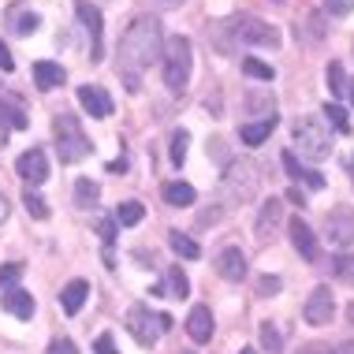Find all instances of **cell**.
<instances>
[{
    "mask_svg": "<svg viewBox=\"0 0 354 354\" xmlns=\"http://www.w3.org/2000/svg\"><path fill=\"white\" fill-rule=\"evenodd\" d=\"M160 53H165V26L153 15L131 19L116 49V71L131 93L142 90V75L153 68V60H160Z\"/></svg>",
    "mask_w": 354,
    "mask_h": 354,
    "instance_id": "cell-1",
    "label": "cell"
},
{
    "mask_svg": "<svg viewBox=\"0 0 354 354\" xmlns=\"http://www.w3.org/2000/svg\"><path fill=\"white\" fill-rule=\"evenodd\" d=\"M165 86L171 93H183V86L190 82V71H194V45H190V37L176 34L165 41Z\"/></svg>",
    "mask_w": 354,
    "mask_h": 354,
    "instance_id": "cell-2",
    "label": "cell"
},
{
    "mask_svg": "<svg viewBox=\"0 0 354 354\" xmlns=\"http://www.w3.org/2000/svg\"><path fill=\"white\" fill-rule=\"evenodd\" d=\"M53 135H56V153H60L64 165H79V160L90 157V138L79 127V120L68 116V112L53 120Z\"/></svg>",
    "mask_w": 354,
    "mask_h": 354,
    "instance_id": "cell-3",
    "label": "cell"
},
{
    "mask_svg": "<svg viewBox=\"0 0 354 354\" xmlns=\"http://www.w3.org/2000/svg\"><path fill=\"white\" fill-rule=\"evenodd\" d=\"M257 187H261V171H257L254 160H232L224 168V190L232 202H254L257 198Z\"/></svg>",
    "mask_w": 354,
    "mask_h": 354,
    "instance_id": "cell-4",
    "label": "cell"
},
{
    "mask_svg": "<svg viewBox=\"0 0 354 354\" xmlns=\"http://www.w3.org/2000/svg\"><path fill=\"white\" fill-rule=\"evenodd\" d=\"M295 146L302 149V160H328L332 157V142H328V131H324L321 120H299L295 123Z\"/></svg>",
    "mask_w": 354,
    "mask_h": 354,
    "instance_id": "cell-5",
    "label": "cell"
},
{
    "mask_svg": "<svg viewBox=\"0 0 354 354\" xmlns=\"http://www.w3.org/2000/svg\"><path fill=\"white\" fill-rule=\"evenodd\" d=\"M232 26H235L239 45H261V49H276L280 45V30L257 15H239V19H232Z\"/></svg>",
    "mask_w": 354,
    "mask_h": 354,
    "instance_id": "cell-6",
    "label": "cell"
},
{
    "mask_svg": "<svg viewBox=\"0 0 354 354\" xmlns=\"http://www.w3.org/2000/svg\"><path fill=\"white\" fill-rule=\"evenodd\" d=\"M153 324H160V317H153L149 313V306H131V313H127V332L135 336V343H142V347H153L157 343V336L165 328H153Z\"/></svg>",
    "mask_w": 354,
    "mask_h": 354,
    "instance_id": "cell-7",
    "label": "cell"
},
{
    "mask_svg": "<svg viewBox=\"0 0 354 354\" xmlns=\"http://www.w3.org/2000/svg\"><path fill=\"white\" fill-rule=\"evenodd\" d=\"M324 235H328L332 246H354V209L336 205L328 216H324Z\"/></svg>",
    "mask_w": 354,
    "mask_h": 354,
    "instance_id": "cell-8",
    "label": "cell"
},
{
    "mask_svg": "<svg viewBox=\"0 0 354 354\" xmlns=\"http://www.w3.org/2000/svg\"><path fill=\"white\" fill-rule=\"evenodd\" d=\"M302 317L310 324H332V317H336V299H332V287H313V295L306 299L302 306Z\"/></svg>",
    "mask_w": 354,
    "mask_h": 354,
    "instance_id": "cell-9",
    "label": "cell"
},
{
    "mask_svg": "<svg viewBox=\"0 0 354 354\" xmlns=\"http://www.w3.org/2000/svg\"><path fill=\"white\" fill-rule=\"evenodd\" d=\"M75 12H79V19L86 23V30H90V56L93 64L101 60V30H104V15L97 4H90V0H75Z\"/></svg>",
    "mask_w": 354,
    "mask_h": 354,
    "instance_id": "cell-10",
    "label": "cell"
},
{
    "mask_svg": "<svg viewBox=\"0 0 354 354\" xmlns=\"http://www.w3.org/2000/svg\"><path fill=\"white\" fill-rule=\"evenodd\" d=\"M246 254L239 250V246H227V250H220L216 254V272H220V280H227V283H239V280H246Z\"/></svg>",
    "mask_w": 354,
    "mask_h": 354,
    "instance_id": "cell-11",
    "label": "cell"
},
{
    "mask_svg": "<svg viewBox=\"0 0 354 354\" xmlns=\"http://www.w3.org/2000/svg\"><path fill=\"white\" fill-rule=\"evenodd\" d=\"M79 104H82L86 112H90L93 120L112 116V97H109V90H101V86H93V82L79 86Z\"/></svg>",
    "mask_w": 354,
    "mask_h": 354,
    "instance_id": "cell-12",
    "label": "cell"
},
{
    "mask_svg": "<svg viewBox=\"0 0 354 354\" xmlns=\"http://www.w3.org/2000/svg\"><path fill=\"white\" fill-rule=\"evenodd\" d=\"M15 168H19V176H23L30 187H41L45 179H49V160H45L41 149H26L23 157H19Z\"/></svg>",
    "mask_w": 354,
    "mask_h": 354,
    "instance_id": "cell-13",
    "label": "cell"
},
{
    "mask_svg": "<svg viewBox=\"0 0 354 354\" xmlns=\"http://www.w3.org/2000/svg\"><path fill=\"white\" fill-rule=\"evenodd\" d=\"M287 232H291V246L306 257V261H317V239H313L310 224H306L302 216H291V220H287Z\"/></svg>",
    "mask_w": 354,
    "mask_h": 354,
    "instance_id": "cell-14",
    "label": "cell"
},
{
    "mask_svg": "<svg viewBox=\"0 0 354 354\" xmlns=\"http://www.w3.org/2000/svg\"><path fill=\"white\" fill-rule=\"evenodd\" d=\"M280 224H283V202H280V198H269V202L257 209L254 232H257V239H269Z\"/></svg>",
    "mask_w": 354,
    "mask_h": 354,
    "instance_id": "cell-15",
    "label": "cell"
},
{
    "mask_svg": "<svg viewBox=\"0 0 354 354\" xmlns=\"http://www.w3.org/2000/svg\"><path fill=\"white\" fill-rule=\"evenodd\" d=\"M187 336L194 343H209V339H213V313H209V306H194V310H190Z\"/></svg>",
    "mask_w": 354,
    "mask_h": 354,
    "instance_id": "cell-16",
    "label": "cell"
},
{
    "mask_svg": "<svg viewBox=\"0 0 354 354\" xmlns=\"http://www.w3.org/2000/svg\"><path fill=\"white\" fill-rule=\"evenodd\" d=\"M0 302H4V310L12 313V317H19V321L34 317V295H30V291H23V287H8Z\"/></svg>",
    "mask_w": 354,
    "mask_h": 354,
    "instance_id": "cell-17",
    "label": "cell"
},
{
    "mask_svg": "<svg viewBox=\"0 0 354 354\" xmlns=\"http://www.w3.org/2000/svg\"><path fill=\"white\" fill-rule=\"evenodd\" d=\"M276 123H280V120H276V112H272V116L254 120V123H243V127H239V138H243L246 146H261V142L276 131Z\"/></svg>",
    "mask_w": 354,
    "mask_h": 354,
    "instance_id": "cell-18",
    "label": "cell"
},
{
    "mask_svg": "<svg viewBox=\"0 0 354 354\" xmlns=\"http://www.w3.org/2000/svg\"><path fill=\"white\" fill-rule=\"evenodd\" d=\"M64 79H68V71H64L60 64H53V60L34 64V86L37 90H56V86H64Z\"/></svg>",
    "mask_w": 354,
    "mask_h": 354,
    "instance_id": "cell-19",
    "label": "cell"
},
{
    "mask_svg": "<svg viewBox=\"0 0 354 354\" xmlns=\"http://www.w3.org/2000/svg\"><path fill=\"white\" fill-rule=\"evenodd\" d=\"M86 299H90V283H86V280H71L60 291V310L64 313H79Z\"/></svg>",
    "mask_w": 354,
    "mask_h": 354,
    "instance_id": "cell-20",
    "label": "cell"
},
{
    "mask_svg": "<svg viewBox=\"0 0 354 354\" xmlns=\"http://www.w3.org/2000/svg\"><path fill=\"white\" fill-rule=\"evenodd\" d=\"M165 202L176 205V209H187V205L198 202V190L190 183H183V179H171V183H165Z\"/></svg>",
    "mask_w": 354,
    "mask_h": 354,
    "instance_id": "cell-21",
    "label": "cell"
},
{
    "mask_svg": "<svg viewBox=\"0 0 354 354\" xmlns=\"http://www.w3.org/2000/svg\"><path fill=\"white\" fill-rule=\"evenodd\" d=\"M209 41H213L220 53H235L239 37H235V26H232V19H227V23H216V26H209Z\"/></svg>",
    "mask_w": 354,
    "mask_h": 354,
    "instance_id": "cell-22",
    "label": "cell"
},
{
    "mask_svg": "<svg viewBox=\"0 0 354 354\" xmlns=\"http://www.w3.org/2000/svg\"><path fill=\"white\" fill-rule=\"evenodd\" d=\"M8 15H12V30H15V34H34L37 26H41L37 12H30V8H23V4H15Z\"/></svg>",
    "mask_w": 354,
    "mask_h": 354,
    "instance_id": "cell-23",
    "label": "cell"
},
{
    "mask_svg": "<svg viewBox=\"0 0 354 354\" xmlns=\"http://www.w3.org/2000/svg\"><path fill=\"white\" fill-rule=\"evenodd\" d=\"M26 112L19 109V104H12V101H4L0 97V127H8V131H26Z\"/></svg>",
    "mask_w": 354,
    "mask_h": 354,
    "instance_id": "cell-24",
    "label": "cell"
},
{
    "mask_svg": "<svg viewBox=\"0 0 354 354\" xmlns=\"http://www.w3.org/2000/svg\"><path fill=\"white\" fill-rule=\"evenodd\" d=\"M101 198V187L93 179H75V205L79 209H93Z\"/></svg>",
    "mask_w": 354,
    "mask_h": 354,
    "instance_id": "cell-25",
    "label": "cell"
},
{
    "mask_svg": "<svg viewBox=\"0 0 354 354\" xmlns=\"http://www.w3.org/2000/svg\"><path fill=\"white\" fill-rule=\"evenodd\" d=\"M168 246L176 250L179 257H187V261H194V257H202V246L194 243V239H187L183 232H168Z\"/></svg>",
    "mask_w": 354,
    "mask_h": 354,
    "instance_id": "cell-26",
    "label": "cell"
},
{
    "mask_svg": "<svg viewBox=\"0 0 354 354\" xmlns=\"http://www.w3.org/2000/svg\"><path fill=\"white\" fill-rule=\"evenodd\" d=\"M324 79H328V90H332V97H347V71H343V64L339 60H332L328 64V71H324Z\"/></svg>",
    "mask_w": 354,
    "mask_h": 354,
    "instance_id": "cell-27",
    "label": "cell"
},
{
    "mask_svg": "<svg viewBox=\"0 0 354 354\" xmlns=\"http://www.w3.org/2000/svg\"><path fill=\"white\" fill-rule=\"evenodd\" d=\"M142 216H146L142 202H120L116 205V224L120 227H135V224H142Z\"/></svg>",
    "mask_w": 354,
    "mask_h": 354,
    "instance_id": "cell-28",
    "label": "cell"
},
{
    "mask_svg": "<svg viewBox=\"0 0 354 354\" xmlns=\"http://www.w3.org/2000/svg\"><path fill=\"white\" fill-rule=\"evenodd\" d=\"M243 75H250V79H257V82H272V79H276L272 64L254 60V56H243Z\"/></svg>",
    "mask_w": 354,
    "mask_h": 354,
    "instance_id": "cell-29",
    "label": "cell"
},
{
    "mask_svg": "<svg viewBox=\"0 0 354 354\" xmlns=\"http://www.w3.org/2000/svg\"><path fill=\"white\" fill-rule=\"evenodd\" d=\"M324 120H332V127H336L339 135H347V131H351L347 109H343V104H336V101H328V104H324Z\"/></svg>",
    "mask_w": 354,
    "mask_h": 354,
    "instance_id": "cell-30",
    "label": "cell"
},
{
    "mask_svg": "<svg viewBox=\"0 0 354 354\" xmlns=\"http://www.w3.org/2000/svg\"><path fill=\"white\" fill-rule=\"evenodd\" d=\"M261 347L269 351V354H280V347H283V336H280V328H276L272 321L261 324Z\"/></svg>",
    "mask_w": 354,
    "mask_h": 354,
    "instance_id": "cell-31",
    "label": "cell"
},
{
    "mask_svg": "<svg viewBox=\"0 0 354 354\" xmlns=\"http://www.w3.org/2000/svg\"><path fill=\"white\" fill-rule=\"evenodd\" d=\"M187 146H190V135L187 131H176V135H171V149H168L171 165H183L187 160Z\"/></svg>",
    "mask_w": 354,
    "mask_h": 354,
    "instance_id": "cell-32",
    "label": "cell"
},
{
    "mask_svg": "<svg viewBox=\"0 0 354 354\" xmlns=\"http://www.w3.org/2000/svg\"><path fill=\"white\" fill-rule=\"evenodd\" d=\"M168 291L176 295V299H187L190 295V280L183 276V269H168Z\"/></svg>",
    "mask_w": 354,
    "mask_h": 354,
    "instance_id": "cell-33",
    "label": "cell"
},
{
    "mask_svg": "<svg viewBox=\"0 0 354 354\" xmlns=\"http://www.w3.org/2000/svg\"><path fill=\"white\" fill-rule=\"evenodd\" d=\"M26 209H30V216H34V220H49V205H45V198H37L34 190L26 194Z\"/></svg>",
    "mask_w": 354,
    "mask_h": 354,
    "instance_id": "cell-34",
    "label": "cell"
},
{
    "mask_svg": "<svg viewBox=\"0 0 354 354\" xmlns=\"http://www.w3.org/2000/svg\"><path fill=\"white\" fill-rule=\"evenodd\" d=\"M116 220H97V235H101V243L104 246H112V243H116Z\"/></svg>",
    "mask_w": 354,
    "mask_h": 354,
    "instance_id": "cell-35",
    "label": "cell"
},
{
    "mask_svg": "<svg viewBox=\"0 0 354 354\" xmlns=\"http://www.w3.org/2000/svg\"><path fill=\"white\" fill-rule=\"evenodd\" d=\"M283 287V280L280 276H261V283H257V295H261V299H269V295H276Z\"/></svg>",
    "mask_w": 354,
    "mask_h": 354,
    "instance_id": "cell-36",
    "label": "cell"
},
{
    "mask_svg": "<svg viewBox=\"0 0 354 354\" xmlns=\"http://www.w3.org/2000/svg\"><path fill=\"white\" fill-rule=\"evenodd\" d=\"M351 0H324V15H351Z\"/></svg>",
    "mask_w": 354,
    "mask_h": 354,
    "instance_id": "cell-37",
    "label": "cell"
},
{
    "mask_svg": "<svg viewBox=\"0 0 354 354\" xmlns=\"http://www.w3.org/2000/svg\"><path fill=\"white\" fill-rule=\"evenodd\" d=\"M302 183L306 187H310V190H324V176H321V171H313V168H302Z\"/></svg>",
    "mask_w": 354,
    "mask_h": 354,
    "instance_id": "cell-38",
    "label": "cell"
},
{
    "mask_svg": "<svg viewBox=\"0 0 354 354\" xmlns=\"http://www.w3.org/2000/svg\"><path fill=\"white\" fill-rule=\"evenodd\" d=\"M283 168L291 171V179L302 176V165H299V157H295V149H283Z\"/></svg>",
    "mask_w": 354,
    "mask_h": 354,
    "instance_id": "cell-39",
    "label": "cell"
},
{
    "mask_svg": "<svg viewBox=\"0 0 354 354\" xmlns=\"http://www.w3.org/2000/svg\"><path fill=\"white\" fill-rule=\"evenodd\" d=\"M19 276H23V265L12 261V265H4V269H0V283H15Z\"/></svg>",
    "mask_w": 354,
    "mask_h": 354,
    "instance_id": "cell-40",
    "label": "cell"
},
{
    "mask_svg": "<svg viewBox=\"0 0 354 354\" xmlns=\"http://www.w3.org/2000/svg\"><path fill=\"white\" fill-rule=\"evenodd\" d=\"M49 354H79V351H75V343H71V339H64V336H60V339H53V343H49Z\"/></svg>",
    "mask_w": 354,
    "mask_h": 354,
    "instance_id": "cell-41",
    "label": "cell"
},
{
    "mask_svg": "<svg viewBox=\"0 0 354 354\" xmlns=\"http://www.w3.org/2000/svg\"><path fill=\"white\" fill-rule=\"evenodd\" d=\"M93 351L97 354H116V343H112V336H97L93 339Z\"/></svg>",
    "mask_w": 354,
    "mask_h": 354,
    "instance_id": "cell-42",
    "label": "cell"
},
{
    "mask_svg": "<svg viewBox=\"0 0 354 354\" xmlns=\"http://www.w3.org/2000/svg\"><path fill=\"white\" fill-rule=\"evenodd\" d=\"M0 71H15V60H12V53H8L4 37H0Z\"/></svg>",
    "mask_w": 354,
    "mask_h": 354,
    "instance_id": "cell-43",
    "label": "cell"
},
{
    "mask_svg": "<svg viewBox=\"0 0 354 354\" xmlns=\"http://www.w3.org/2000/svg\"><path fill=\"white\" fill-rule=\"evenodd\" d=\"M306 26H310V41H321V37H324V30H321V26H324V19H321V15H313Z\"/></svg>",
    "mask_w": 354,
    "mask_h": 354,
    "instance_id": "cell-44",
    "label": "cell"
},
{
    "mask_svg": "<svg viewBox=\"0 0 354 354\" xmlns=\"http://www.w3.org/2000/svg\"><path fill=\"white\" fill-rule=\"evenodd\" d=\"M295 354H332V351L324 347V343H306V347H299Z\"/></svg>",
    "mask_w": 354,
    "mask_h": 354,
    "instance_id": "cell-45",
    "label": "cell"
},
{
    "mask_svg": "<svg viewBox=\"0 0 354 354\" xmlns=\"http://www.w3.org/2000/svg\"><path fill=\"white\" fill-rule=\"evenodd\" d=\"M146 4L160 8V12H168V8H179V4H183V0H146Z\"/></svg>",
    "mask_w": 354,
    "mask_h": 354,
    "instance_id": "cell-46",
    "label": "cell"
},
{
    "mask_svg": "<svg viewBox=\"0 0 354 354\" xmlns=\"http://www.w3.org/2000/svg\"><path fill=\"white\" fill-rule=\"evenodd\" d=\"M332 354H354V339H343V343H336V347H332Z\"/></svg>",
    "mask_w": 354,
    "mask_h": 354,
    "instance_id": "cell-47",
    "label": "cell"
},
{
    "mask_svg": "<svg viewBox=\"0 0 354 354\" xmlns=\"http://www.w3.org/2000/svg\"><path fill=\"white\" fill-rule=\"evenodd\" d=\"M8 213H12V209H8V194H4V190H0V224H4V220H8Z\"/></svg>",
    "mask_w": 354,
    "mask_h": 354,
    "instance_id": "cell-48",
    "label": "cell"
},
{
    "mask_svg": "<svg viewBox=\"0 0 354 354\" xmlns=\"http://www.w3.org/2000/svg\"><path fill=\"white\" fill-rule=\"evenodd\" d=\"M287 202H295V205H302V190H299V187H291V190H287Z\"/></svg>",
    "mask_w": 354,
    "mask_h": 354,
    "instance_id": "cell-49",
    "label": "cell"
},
{
    "mask_svg": "<svg viewBox=\"0 0 354 354\" xmlns=\"http://www.w3.org/2000/svg\"><path fill=\"white\" fill-rule=\"evenodd\" d=\"M347 321H351V328H354V302L347 306Z\"/></svg>",
    "mask_w": 354,
    "mask_h": 354,
    "instance_id": "cell-50",
    "label": "cell"
},
{
    "mask_svg": "<svg viewBox=\"0 0 354 354\" xmlns=\"http://www.w3.org/2000/svg\"><path fill=\"white\" fill-rule=\"evenodd\" d=\"M0 146H8V127H0Z\"/></svg>",
    "mask_w": 354,
    "mask_h": 354,
    "instance_id": "cell-51",
    "label": "cell"
},
{
    "mask_svg": "<svg viewBox=\"0 0 354 354\" xmlns=\"http://www.w3.org/2000/svg\"><path fill=\"white\" fill-rule=\"evenodd\" d=\"M347 97H351V104H354V82H347Z\"/></svg>",
    "mask_w": 354,
    "mask_h": 354,
    "instance_id": "cell-52",
    "label": "cell"
},
{
    "mask_svg": "<svg viewBox=\"0 0 354 354\" xmlns=\"http://www.w3.org/2000/svg\"><path fill=\"white\" fill-rule=\"evenodd\" d=\"M239 354H257V351H250V347H243V351H239Z\"/></svg>",
    "mask_w": 354,
    "mask_h": 354,
    "instance_id": "cell-53",
    "label": "cell"
},
{
    "mask_svg": "<svg viewBox=\"0 0 354 354\" xmlns=\"http://www.w3.org/2000/svg\"><path fill=\"white\" fill-rule=\"evenodd\" d=\"M351 179H354V160H351Z\"/></svg>",
    "mask_w": 354,
    "mask_h": 354,
    "instance_id": "cell-54",
    "label": "cell"
}]
</instances>
